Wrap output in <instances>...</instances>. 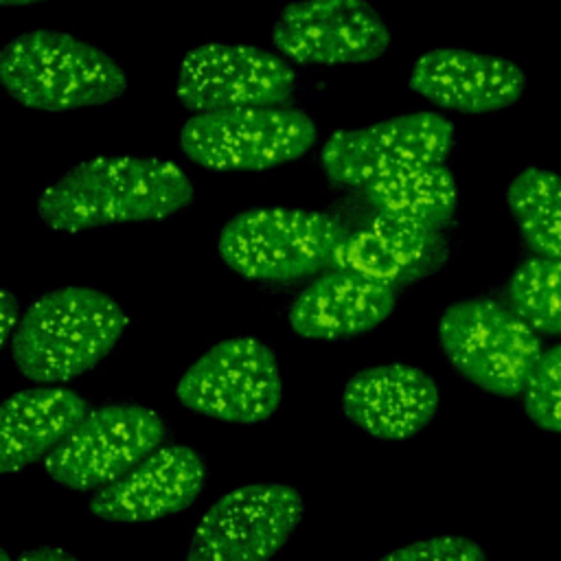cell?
<instances>
[{
  "instance_id": "obj_1",
  "label": "cell",
  "mask_w": 561,
  "mask_h": 561,
  "mask_svg": "<svg viewBox=\"0 0 561 561\" xmlns=\"http://www.w3.org/2000/svg\"><path fill=\"white\" fill-rule=\"evenodd\" d=\"M195 197L186 171L149 156H96L72 164L37 197V217L59 232L162 221Z\"/></svg>"
},
{
  "instance_id": "obj_2",
  "label": "cell",
  "mask_w": 561,
  "mask_h": 561,
  "mask_svg": "<svg viewBox=\"0 0 561 561\" xmlns=\"http://www.w3.org/2000/svg\"><path fill=\"white\" fill-rule=\"evenodd\" d=\"M127 313L94 287H59L22 313L9 353L35 383H61L94 368L127 329Z\"/></svg>"
},
{
  "instance_id": "obj_3",
  "label": "cell",
  "mask_w": 561,
  "mask_h": 561,
  "mask_svg": "<svg viewBox=\"0 0 561 561\" xmlns=\"http://www.w3.org/2000/svg\"><path fill=\"white\" fill-rule=\"evenodd\" d=\"M0 81L15 103L48 114L110 105L129 88L114 57L53 28L9 39L0 50Z\"/></svg>"
},
{
  "instance_id": "obj_4",
  "label": "cell",
  "mask_w": 561,
  "mask_h": 561,
  "mask_svg": "<svg viewBox=\"0 0 561 561\" xmlns=\"http://www.w3.org/2000/svg\"><path fill=\"white\" fill-rule=\"evenodd\" d=\"M348 228L327 215L289 206L248 208L217 239L219 259L245 280L291 285L335 267Z\"/></svg>"
},
{
  "instance_id": "obj_5",
  "label": "cell",
  "mask_w": 561,
  "mask_h": 561,
  "mask_svg": "<svg viewBox=\"0 0 561 561\" xmlns=\"http://www.w3.org/2000/svg\"><path fill=\"white\" fill-rule=\"evenodd\" d=\"M438 344L456 373L495 397L522 394L543 353L539 333L489 298L449 302L438 318Z\"/></svg>"
},
{
  "instance_id": "obj_6",
  "label": "cell",
  "mask_w": 561,
  "mask_h": 561,
  "mask_svg": "<svg viewBox=\"0 0 561 561\" xmlns=\"http://www.w3.org/2000/svg\"><path fill=\"white\" fill-rule=\"evenodd\" d=\"M318 140L316 121L291 107L193 114L180 129L182 153L208 171L250 173L294 162Z\"/></svg>"
},
{
  "instance_id": "obj_7",
  "label": "cell",
  "mask_w": 561,
  "mask_h": 561,
  "mask_svg": "<svg viewBox=\"0 0 561 561\" xmlns=\"http://www.w3.org/2000/svg\"><path fill=\"white\" fill-rule=\"evenodd\" d=\"M178 401L226 423H261L283 401V375L274 351L248 335L228 337L202 353L175 383Z\"/></svg>"
},
{
  "instance_id": "obj_8",
  "label": "cell",
  "mask_w": 561,
  "mask_h": 561,
  "mask_svg": "<svg viewBox=\"0 0 561 561\" xmlns=\"http://www.w3.org/2000/svg\"><path fill=\"white\" fill-rule=\"evenodd\" d=\"M454 142L456 127L447 116L410 112L333 131L318 160L329 182L366 191L399 171L445 162Z\"/></svg>"
},
{
  "instance_id": "obj_9",
  "label": "cell",
  "mask_w": 561,
  "mask_h": 561,
  "mask_svg": "<svg viewBox=\"0 0 561 561\" xmlns=\"http://www.w3.org/2000/svg\"><path fill=\"white\" fill-rule=\"evenodd\" d=\"M167 421L140 403L90 410L77 430L44 460L46 476L75 491H99L162 447Z\"/></svg>"
},
{
  "instance_id": "obj_10",
  "label": "cell",
  "mask_w": 561,
  "mask_h": 561,
  "mask_svg": "<svg viewBox=\"0 0 561 561\" xmlns=\"http://www.w3.org/2000/svg\"><path fill=\"white\" fill-rule=\"evenodd\" d=\"M296 83V70L283 55L250 44L208 42L182 57L175 94L195 114L285 107Z\"/></svg>"
},
{
  "instance_id": "obj_11",
  "label": "cell",
  "mask_w": 561,
  "mask_h": 561,
  "mask_svg": "<svg viewBox=\"0 0 561 561\" xmlns=\"http://www.w3.org/2000/svg\"><path fill=\"white\" fill-rule=\"evenodd\" d=\"M302 511V495L289 484L237 486L204 513L186 561H270L294 535Z\"/></svg>"
},
{
  "instance_id": "obj_12",
  "label": "cell",
  "mask_w": 561,
  "mask_h": 561,
  "mask_svg": "<svg viewBox=\"0 0 561 561\" xmlns=\"http://www.w3.org/2000/svg\"><path fill=\"white\" fill-rule=\"evenodd\" d=\"M390 42L388 22L368 0H294L272 28L274 48L298 66H364Z\"/></svg>"
},
{
  "instance_id": "obj_13",
  "label": "cell",
  "mask_w": 561,
  "mask_h": 561,
  "mask_svg": "<svg viewBox=\"0 0 561 561\" xmlns=\"http://www.w3.org/2000/svg\"><path fill=\"white\" fill-rule=\"evenodd\" d=\"M206 484V462L188 445H162L125 476L99 489L88 511L114 524L153 522L188 508Z\"/></svg>"
},
{
  "instance_id": "obj_14",
  "label": "cell",
  "mask_w": 561,
  "mask_h": 561,
  "mask_svg": "<svg viewBox=\"0 0 561 561\" xmlns=\"http://www.w3.org/2000/svg\"><path fill=\"white\" fill-rule=\"evenodd\" d=\"M408 83L443 110L491 114L519 101L526 75L506 57L465 48H434L414 59Z\"/></svg>"
},
{
  "instance_id": "obj_15",
  "label": "cell",
  "mask_w": 561,
  "mask_h": 561,
  "mask_svg": "<svg viewBox=\"0 0 561 561\" xmlns=\"http://www.w3.org/2000/svg\"><path fill=\"white\" fill-rule=\"evenodd\" d=\"M438 399V386L425 370L390 362L364 368L346 381L342 412L375 438L405 440L432 423Z\"/></svg>"
},
{
  "instance_id": "obj_16",
  "label": "cell",
  "mask_w": 561,
  "mask_h": 561,
  "mask_svg": "<svg viewBox=\"0 0 561 561\" xmlns=\"http://www.w3.org/2000/svg\"><path fill=\"white\" fill-rule=\"evenodd\" d=\"M449 259L443 230L377 213L348 232L335 267L388 287H403L438 272Z\"/></svg>"
},
{
  "instance_id": "obj_17",
  "label": "cell",
  "mask_w": 561,
  "mask_h": 561,
  "mask_svg": "<svg viewBox=\"0 0 561 561\" xmlns=\"http://www.w3.org/2000/svg\"><path fill=\"white\" fill-rule=\"evenodd\" d=\"M397 289L331 267L289 305V329L305 340H348L373 331L397 307Z\"/></svg>"
},
{
  "instance_id": "obj_18",
  "label": "cell",
  "mask_w": 561,
  "mask_h": 561,
  "mask_svg": "<svg viewBox=\"0 0 561 561\" xmlns=\"http://www.w3.org/2000/svg\"><path fill=\"white\" fill-rule=\"evenodd\" d=\"M90 414L70 388L39 386L9 394L0 410V471L15 473L50 456Z\"/></svg>"
},
{
  "instance_id": "obj_19",
  "label": "cell",
  "mask_w": 561,
  "mask_h": 561,
  "mask_svg": "<svg viewBox=\"0 0 561 561\" xmlns=\"http://www.w3.org/2000/svg\"><path fill=\"white\" fill-rule=\"evenodd\" d=\"M364 193L377 213L434 230L449 226L458 208V184L445 162L399 171Z\"/></svg>"
},
{
  "instance_id": "obj_20",
  "label": "cell",
  "mask_w": 561,
  "mask_h": 561,
  "mask_svg": "<svg viewBox=\"0 0 561 561\" xmlns=\"http://www.w3.org/2000/svg\"><path fill=\"white\" fill-rule=\"evenodd\" d=\"M506 204L533 256L561 259V175L541 167L519 171L506 188Z\"/></svg>"
},
{
  "instance_id": "obj_21",
  "label": "cell",
  "mask_w": 561,
  "mask_h": 561,
  "mask_svg": "<svg viewBox=\"0 0 561 561\" xmlns=\"http://www.w3.org/2000/svg\"><path fill=\"white\" fill-rule=\"evenodd\" d=\"M508 305L539 335H561V259H524L508 280Z\"/></svg>"
},
{
  "instance_id": "obj_22",
  "label": "cell",
  "mask_w": 561,
  "mask_h": 561,
  "mask_svg": "<svg viewBox=\"0 0 561 561\" xmlns=\"http://www.w3.org/2000/svg\"><path fill=\"white\" fill-rule=\"evenodd\" d=\"M522 394L526 416L537 427L561 434V344L541 353Z\"/></svg>"
},
{
  "instance_id": "obj_23",
  "label": "cell",
  "mask_w": 561,
  "mask_h": 561,
  "mask_svg": "<svg viewBox=\"0 0 561 561\" xmlns=\"http://www.w3.org/2000/svg\"><path fill=\"white\" fill-rule=\"evenodd\" d=\"M379 561H486V554L471 539L445 535L405 543Z\"/></svg>"
},
{
  "instance_id": "obj_24",
  "label": "cell",
  "mask_w": 561,
  "mask_h": 561,
  "mask_svg": "<svg viewBox=\"0 0 561 561\" xmlns=\"http://www.w3.org/2000/svg\"><path fill=\"white\" fill-rule=\"evenodd\" d=\"M20 320H22L20 300L9 287H4L0 291V346L2 348L11 346V340L15 335Z\"/></svg>"
},
{
  "instance_id": "obj_25",
  "label": "cell",
  "mask_w": 561,
  "mask_h": 561,
  "mask_svg": "<svg viewBox=\"0 0 561 561\" xmlns=\"http://www.w3.org/2000/svg\"><path fill=\"white\" fill-rule=\"evenodd\" d=\"M15 561H81V559L57 546H37V548L24 550Z\"/></svg>"
},
{
  "instance_id": "obj_26",
  "label": "cell",
  "mask_w": 561,
  "mask_h": 561,
  "mask_svg": "<svg viewBox=\"0 0 561 561\" xmlns=\"http://www.w3.org/2000/svg\"><path fill=\"white\" fill-rule=\"evenodd\" d=\"M2 7H28V4H37V2H46V0H0Z\"/></svg>"
},
{
  "instance_id": "obj_27",
  "label": "cell",
  "mask_w": 561,
  "mask_h": 561,
  "mask_svg": "<svg viewBox=\"0 0 561 561\" xmlns=\"http://www.w3.org/2000/svg\"><path fill=\"white\" fill-rule=\"evenodd\" d=\"M0 561H15V559L9 554L7 548H2V550H0Z\"/></svg>"
}]
</instances>
